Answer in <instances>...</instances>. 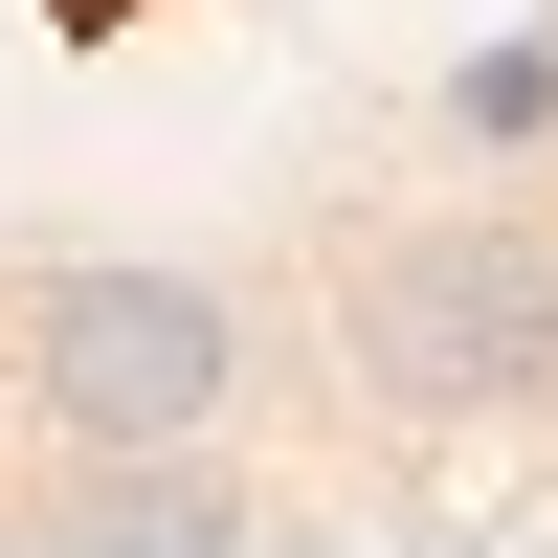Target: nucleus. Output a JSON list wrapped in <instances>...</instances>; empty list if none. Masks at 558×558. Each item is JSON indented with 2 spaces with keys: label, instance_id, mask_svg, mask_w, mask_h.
Masks as SVG:
<instances>
[{
  "label": "nucleus",
  "instance_id": "1",
  "mask_svg": "<svg viewBox=\"0 0 558 558\" xmlns=\"http://www.w3.org/2000/svg\"><path fill=\"white\" fill-rule=\"evenodd\" d=\"M336 357L402 425H536L558 402V223H380L336 246Z\"/></svg>",
  "mask_w": 558,
  "mask_h": 558
},
{
  "label": "nucleus",
  "instance_id": "2",
  "mask_svg": "<svg viewBox=\"0 0 558 558\" xmlns=\"http://www.w3.org/2000/svg\"><path fill=\"white\" fill-rule=\"evenodd\" d=\"M23 380H45V447H68V470H134V447H223L246 336H223L202 268H45Z\"/></svg>",
  "mask_w": 558,
  "mask_h": 558
},
{
  "label": "nucleus",
  "instance_id": "4",
  "mask_svg": "<svg viewBox=\"0 0 558 558\" xmlns=\"http://www.w3.org/2000/svg\"><path fill=\"white\" fill-rule=\"evenodd\" d=\"M45 23H134V0H45Z\"/></svg>",
  "mask_w": 558,
  "mask_h": 558
},
{
  "label": "nucleus",
  "instance_id": "3",
  "mask_svg": "<svg viewBox=\"0 0 558 558\" xmlns=\"http://www.w3.org/2000/svg\"><path fill=\"white\" fill-rule=\"evenodd\" d=\"M447 112H470V134H536V112H558V23H514V45H470V89H447Z\"/></svg>",
  "mask_w": 558,
  "mask_h": 558
}]
</instances>
